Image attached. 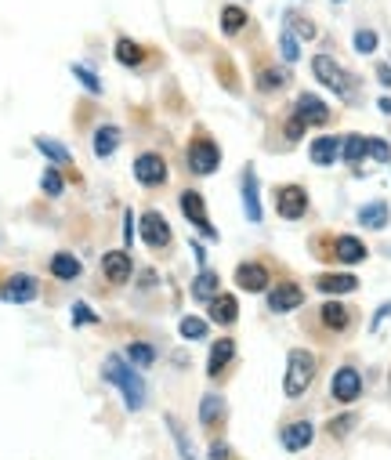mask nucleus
Instances as JSON below:
<instances>
[{
	"instance_id": "nucleus-43",
	"label": "nucleus",
	"mask_w": 391,
	"mask_h": 460,
	"mask_svg": "<svg viewBox=\"0 0 391 460\" xmlns=\"http://www.w3.org/2000/svg\"><path fill=\"white\" fill-rule=\"evenodd\" d=\"M305 128H308V124H305V120L298 117V112H294L290 124H287V138H301V135H305Z\"/></svg>"
},
{
	"instance_id": "nucleus-25",
	"label": "nucleus",
	"mask_w": 391,
	"mask_h": 460,
	"mask_svg": "<svg viewBox=\"0 0 391 460\" xmlns=\"http://www.w3.org/2000/svg\"><path fill=\"white\" fill-rule=\"evenodd\" d=\"M243 203H246V217L250 221H261V199H257V181H253V174L246 171V178H243Z\"/></svg>"
},
{
	"instance_id": "nucleus-4",
	"label": "nucleus",
	"mask_w": 391,
	"mask_h": 460,
	"mask_svg": "<svg viewBox=\"0 0 391 460\" xmlns=\"http://www.w3.org/2000/svg\"><path fill=\"white\" fill-rule=\"evenodd\" d=\"M218 164H221V153H218V146L210 138H200V142L189 146V171L192 174H200V178L203 174H214Z\"/></svg>"
},
{
	"instance_id": "nucleus-33",
	"label": "nucleus",
	"mask_w": 391,
	"mask_h": 460,
	"mask_svg": "<svg viewBox=\"0 0 391 460\" xmlns=\"http://www.w3.org/2000/svg\"><path fill=\"white\" fill-rule=\"evenodd\" d=\"M37 149H40L48 160H55V164H69V149H66L62 142H55V138H37Z\"/></svg>"
},
{
	"instance_id": "nucleus-28",
	"label": "nucleus",
	"mask_w": 391,
	"mask_h": 460,
	"mask_svg": "<svg viewBox=\"0 0 391 460\" xmlns=\"http://www.w3.org/2000/svg\"><path fill=\"white\" fill-rule=\"evenodd\" d=\"M319 315H323V323H326L330 330H344V326H348V308H344L341 301H326Z\"/></svg>"
},
{
	"instance_id": "nucleus-11",
	"label": "nucleus",
	"mask_w": 391,
	"mask_h": 460,
	"mask_svg": "<svg viewBox=\"0 0 391 460\" xmlns=\"http://www.w3.org/2000/svg\"><path fill=\"white\" fill-rule=\"evenodd\" d=\"M235 287L246 290V294H261V290L269 287V272H265V265H257V261L239 265V269H235Z\"/></svg>"
},
{
	"instance_id": "nucleus-7",
	"label": "nucleus",
	"mask_w": 391,
	"mask_h": 460,
	"mask_svg": "<svg viewBox=\"0 0 391 460\" xmlns=\"http://www.w3.org/2000/svg\"><path fill=\"white\" fill-rule=\"evenodd\" d=\"M276 203H280V217L298 221V217H305V210H308V192H305L301 185H283V189L276 192Z\"/></svg>"
},
{
	"instance_id": "nucleus-19",
	"label": "nucleus",
	"mask_w": 391,
	"mask_h": 460,
	"mask_svg": "<svg viewBox=\"0 0 391 460\" xmlns=\"http://www.w3.org/2000/svg\"><path fill=\"white\" fill-rule=\"evenodd\" d=\"M308 156H312V164L330 167V164L341 156V142H337V138H315L312 149H308Z\"/></svg>"
},
{
	"instance_id": "nucleus-35",
	"label": "nucleus",
	"mask_w": 391,
	"mask_h": 460,
	"mask_svg": "<svg viewBox=\"0 0 391 460\" xmlns=\"http://www.w3.org/2000/svg\"><path fill=\"white\" fill-rule=\"evenodd\" d=\"M287 22H290V33H298L301 40H315V22H312V19H305V15H287Z\"/></svg>"
},
{
	"instance_id": "nucleus-39",
	"label": "nucleus",
	"mask_w": 391,
	"mask_h": 460,
	"mask_svg": "<svg viewBox=\"0 0 391 460\" xmlns=\"http://www.w3.org/2000/svg\"><path fill=\"white\" fill-rule=\"evenodd\" d=\"M280 48H283V58H287V62H298V37H294L290 30H283Z\"/></svg>"
},
{
	"instance_id": "nucleus-20",
	"label": "nucleus",
	"mask_w": 391,
	"mask_h": 460,
	"mask_svg": "<svg viewBox=\"0 0 391 460\" xmlns=\"http://www.w3.org/2000/svg\"><path fill=\"white\" fill-rule=\"evenodd\" d=\"M337 258H341V265H359V261L366 258L362 240H359V236H341V240H337Z\"/></svg>"
},
{
	"instance_id": "nucleus-41",
	"label": "nucleus",
	"mask_w": 391,
	"mask_h": 460,
	"mask_svg": "<svg viewBox=\"0 0 391 460\" xmlns=\"http://www.w3.org/2000/svg\"><path fill=\"white\" fill-rule=\"evenodd\" d=\"M73 319H76V326H91V323H98V319H94V312H91L87 305H80V301L73 305Z\"/></svg>"
},
{
	"instance_id": "nucleus-14",
	"label": "nucleus",
	"mask_w": 391,
	"mask_h": 460,
	"mask_svg": "<svg viewBox=\"0 0 391 460\" xmlns=\"http://www.w3.org/2000/svg\"><path fill=\"white\" fill-rule=\"evenodd\" d=\"M315 290H323V294H351V290H359V279L351 272H323V276H315Z\"/></svg>"
},
{
	"instance_id": "nucleus-12",
	"label": "nucleus",
	"mask_w": 391,
	"mask_h": 460,
	"mask_svg": "<svg viewBox=\"0 0 391 460\" xmlns=\"http://www.w3.org/2000/svg\"><path fill=\"white\" fill-rule=\"evenodd\" d=\"M0 297L12 301V305H26L37 297V279L33 276H12L4 287H0Z\"/></svg>"
},
{
	"instance_id": "nucleus-5",
	"label": "nucleus",
	"mask_w": 391,
	"mask_h": 460,
	"mask_svg": "<svg viewBox=\"0 0 391 460\" xmlns=\"http://www.w3.org/2000/svg\"><path fill=\"white\" fill-rule=\"evenodd\" d=\"M142 240H146L153 251L171 247V225H167V217H164L160 210H146V214H142Z\"/></svg>"
},
{
	"instance_id": "nucleus-26",
	"label": "nucleus",
	"mask_w": 391,
	"mask_h": 460,
	"mask_svg": "<svg viewBox=\"0 0 391 460\" xmlns=\"http://www.w3.org/2000/svg\"><path fill=\"white\" fill-rule=\"evenodd\" d=\"M167 431L174 435V446H178L182 460H196V453H192V442H189V431L182 428V420H178V417H167Z\"/></svg>"
},
{
	"instance_id": "nucleus-22",
	"label": "nucleus",
	"mask_w": 391,
	"mask_h": 460,
	"mask_svg": "<svg viewBox=\"0 0 391 460\" xmlns=\"http://www.w3.org/2000/svg\"><path fill=\"white\" fill-rule=\"evenodd\" d=\"M221 417H225V399H221V395H203V402H200V420H203V428H214Z\"/></svg>"
},
{
	"instance_id": "nucleus-31",
	"label": "nucleus",
	"mask_w": 391,
	"mask_h": 460,
	"mask_svg": "<svg viewBox=\"0 0 391 460\" xmlns=\"http://www.w3.org/2000/svg\"><path fill=\"white\" fill-rule=\"evenodd\" d=\"M246 26V12L243 8H235V4H228L225 12H221V30L232 37V33H239Z\"/></svg>"
},
{
	"instance_id": "nucleus-10",
	"label": "nucleus",
	"mask_w": 391,
	"mask_h": 460,
	"mask_svg": "<svg viewBox=\"0 0 391 460\" xmlns=\"http://www.w3.org/2000/svg\"><path fill=\"white\" fill-rule=\"evenodd\" d=\"M305 305V290L298 287V283H280V287H272V294H269V308L272 312H294V308H301Z\"/></svg>"
},
{
	"instance_id": "nucleus-30",
	"label": "nucleus",
	"mask_w": 391,
	"mask_h": 460,
	"mask_svg": "<svg viewBox=\"0 0 391 460\" xmlns=\"http://www.w3.org/2000/svg\"><path fill=\"white\" fill-rule=\"evenodd\" d=\"M116 62H123V66H138V62H142V48L130 40V37H120V40H116Z\"/></svg>"
},
{
	"instance_id": "nucleus-42",
	"label": "nucleus",
	"mask_w": 391,
	"mask_h": 460,
	"mask_svg": "<svg viewBox=\"0 0 391 460\" xmlns=\"http://www.w3.org/2000/svg\"><path fill=\"white\" fill-rule=\"evenodd\" d=\"M351 424H355V417L348 413V417H341V420H333V424H330V435H333V438H341V435H348V428H351Z\"/></svg>"
},
{
	"instance_id": "nucleus-8",
	"label": "nucleus",
	"mask_w": 391,
	"mask_h": 460,
	"mask_svg": "<svg viewBox=\"0 0 391 460\" xmlns=\"http://www.w3.org/2000/svg\"><path fill=\"white\" fill-rule=\"evenodd\" d=\"M330 392H333V399L337 402H355L359 395H362V377H359V370L355 367H341L337 374H333V385H330Z\"/></svg>"
},
{
	"instance_id": "nucleus-23",
	"label": "nucleus",
	"mask_w": 391,
	"mask_h": 460,
	"mask_svg": "<svg viewBox=\"0 0 391 460\" xmlns=\"http://www.w3.org/2000/svg\"><path fill=\"white\" fill-rule=\"evenodd\" d=\"M80 269H84V265H80L73 254H66V251L51 258V276H58V279H76V276H80Z\"/></svg>"
},
{
	"instance_id": "nucleus-15",
	"label": "nucleus",
	"mask_w": 391,
	"mask_h": 460,
	"mask_svg": "<svg viewBox=\"0 0 391 460\" xmlns=\"http://www.w3.org/2000/svg\"><path fill=\"white\" fill-rule=\"evenodd\" d=\"M312 438H315V428H312V420H294L290 428H283V446H287L290 453H301V449H308V446H312Z\"/></svg>"
},
{
	"instance_id": "nucleus-36",
	"label": "nucleus",
	"mask_w": 391,
	"mask_h": 460,
	"mask_svg": "<svg viewBox=\"0 0 391 460\" xmlns=\"http://www.w3.org/2000/svg\"><path fill=\"white\" fill-rule=\"evenodd\" d=\"M366 156H373V160L387 164V160H391V146H387L384 138H366Z\"/></svg>"
},
{
	"instance_id": "nucleus-29",
	"label": "nucleus",
	"mask_w": 391,
	"mask_h": 460,
	"mask_svg": "<svg viewBox=\"0 0 391 460\" xmlns=\"http://www.w3.org/2000/svg\"><path fill=\"white\" fill-rule=\"evenodd\" d=\"M359 221H362L366 228H384V225H387V207H384V203H366V207L359 210Z\"/></svg>"
},
{
	"instance_id": "nucleus-16",
	"label": "nucleus",
	"mask_w": 391,
	"mask_h": 460,
	"mask_svg": "<svg viewBox=\"0 0 391 460\" xmlns=\"http://www.w3.org/2000/svg\"><path fill=\"white\" fill-rule=\"evenodd\" d=\"M182 210H185V217H189L192 225H200V228H203L207 236H214V225L207 221V210H203V196H200V192H192V189H189V192H182Z\"/></svg>"
},
{
	"instance_id": "nucleus-38",
	"label": "nucleus",
	"mask_w": 391,
	"mask_h": 460,
	"mask_svg": "<svg viewBox=\"0 0 391 460\" xmlns=\"http://www.w3.org/2000/svg\"><path fill=\"white\" fill-rule=\"evenodd\" d=\"M73 76L91 91V94H102V84H98V76L91 73V69H84V66H73Z\"/></svg>"
},
{
	"instance_id": "nucleus-27",
	"label": "nucleus",
	"mask_w": 391,
	"mask_h": 460,
	"mask_svg": "<svg viewBox=\"0 0 391 460\" xmlns=\"http://www.w3.org/2000/svg\"><path fill=\"white\" fill-rule=\"evenodd\" d=\"M127 359L135 367H153L156 363V349L146 344V341H135V344H127Z\"/></svg>"
},
{
	"instance_id": "nucleus-9",
	"label": "nucleus",
	"mask_w": 391,
	"mask_h": 460,
	"mask_svg": "<svg viewBox=\"0 0 391 460\" xmlns=\"http://www.w3.org/2000/svg\"><path fill=\"white\" fill-rule=\"evenodd\" d=\"M130 272H135V265H130V254L127 251H109L102 254V276L112 283V287H123L130 279Z\"/></svg>"
},
{
	"instance_id": "nucleus-24",
	"label": "nucleus",
	"mask_w": 391,
	"mask_h": 460,
	"mask_svg": "<svg viewBox=\"0 0 391 460\" xmlns=\"http://www.w3.org/2000/svg\"><path fill=\"white\" fill-rule=\"evenodd\" d=\"M192 297L210 305V301L218 297V276H214V272H200V276L192 279Z\"/></svg>"
},
{
	"instance_id": "nucleus-17",
	"label": "nucleus",
	"mask_w": 391,
	"mask_h": 460,
	"mask_svg": "<svg viewBox=\"0 0 391 460\" xmlns=\"http://www.w3.org/2000/svg\"><path fill=\"white\" fill-rule=\"evenodd\" d=\"M232 356H235V341H228V337L214 341L210 359H207V374H210V377H218V374H221V370L232 363Z\"/></svg>"
},
{
	"instance_id": "nucleus-40",
	"label": "nucleus",
	"mask_w": 391,
	"mask_h": 460,
	"mask_svg": "<svg viewBox=\"0 0 391 460\" xmlns=\"http://www.w3.org/2000/svg\"><path fill=\"white\" fill-rule=\"evenodd\" d=\"M40 185H44V192H48V196H58V192H62V174H58L55 167H48Z\"/></svg>"
},
{
	"instance_id": "nucleus-32",
	"label": "nucleus",
	"mask_w": 391,
	"mask_h": 460,
	"mask_svg": "<svg viewBox=\"0 0 391 460\" xmlns=\"http://www.w3.org/2000/svg\"><path fill=\"white\" fill-rule=\"evenodd\" d=\"M178 333H182L185 341H200V337H207V319H200V315H185V319L178 323Z\"/></svg>"
},
{
	"instance_id": "nucleus-13",
	"label": "nucleus",
	"mask_w": 391,
	"mask_h": 460,
	"mask_svg": "<svg viewBox=\"0 0 391 460\" xmlns=\"http://www.w3.org/2000/svg\"><path fill=\"white\" fill-rule=\"evenodd\" d=\"M298 117H301L305 124L323 128V124H330V105H326L323 98H315V94H301V98H298Z\"/></svg>"
},
{
	"instance_id": "nucleus-34",
	"label": "nucleus",
	"mask_w": 391,
	"mask_h": 460,
	"mask_svg": "<svg viewBox=\"0 0 391 460\" xmlns=\"http://www.w3.org/2000/svg\"><path fill=\"white\" fill-rule=\"evenodd\" d=\"M341 156H344V160H362V156H366V138H362V135H348V138L341 142Z\"/></svg>"
},
{
	"instance_id": "nucleus-6",
	"label": "nucleus",
	"mask_w": 391,
	"mask_h": 460,
	"mask_svg": "<svg viewBox=\"0 0 391 460\" xmlns=\"http://www.w3.org/2000/svg\"><path fill=\"white\" fill-rule=\"evenodd\" d=\"M135 178H138L146 189L164 185V181H167V164H164V156H156V153H142V156L135 160Z\"/></svg>"
},
{
	"instance_id": "nucleus-2",
	"label": "nucleus",
	"mask_w": 391,
	"mask_h": 460,
	"mask_svg": "<svg viewBox=\"0 0 391 460\" xmlns=\"http://www.w3.org/2000/svg\"><path fill=\"white\" fill-rule=\"evenodd\" d=\"M315 381V356L308 349H294L287 356V377H283V392L287 399H301Z\"/></svg>"
},
{
	"instance_id": "nucleus-18",
	"label": "nucleus",
	"mask_w": 391,
	"mask_h": 460,
	"mask_svg": "<svg viewBox=\"0 0 391 460\" xmlns=\"http://www.w3.org/2000/svg\"><path fill=\"white\" fill-rule=\"evenodd\" d=\"M235 319H239V305H235V297H232V294H218V297L210 301V323L228 326V323H235Z\"/></svg>"
},
{
	"instance_id": "nucleus-3",
	"label": "nucleus",
	"mask_w": 391,
	"mask_h": 460,
	"mask_svg": "<svg viewBox=\"0 0 391 460\" xmlns=\"http://www.w3.org/2000/svg\"><path fill=\"white\" fill-rule=\"evenodd\" d=\"M312 76H315L326 91H333V94H341V98H351V94H355V76H351L348 69H341V62L330 58V55H315V58H312Z\"/></svg>"
},
{
	"instance_id": "nucleus-21",
	"label": "nucleus",
	"mask_w": 391,
	"mask_h": 460,
	"mask_svg": "<svg viewBox=\"0 0 391 460\" xmlns=\"http://www.w3.org/2000/svg\"><path fill=\"white\" fill-rule=\"evenodd\" d=\"M116 146H120V128H109V124H105V128L94 131V156L105 160V156L116 153Z\"/></svg>"
},
{
	"instance_id": "nucleus-37",
	"label": "nucleus",
	"mask_w": 391,
	"mask_h": 460,
	"mask_svg": "<svg viewBox=\"0 0 391 460\" xmlns=\"http://www.w3.org/2000/svg\"><path fill=\"white\" fill-rule=\"evenodd\" d=\"M355 51L359 55H373L377 51V33L373 30H359L355 33Z\"/></svg>"
},
{
	"instance_id": "nucleus-1",
	"label": "nucleus",
	"mask_w": 391,
	"mask_h": 460,
	"mask_svg": "<svg viewBox=\"0 0 391 460\" xmlns=\"http://www.w3.org/2000/svg\"><path fill=\"white\" fill-rule=\"evenodd\" d=\"M105 377L123 392V402H127L130 413H138V410L146 406V381H142L135 370H130L123 359L109 356V359H105Z\"/></svg>"
},
{
	"instance_id": "nucleus-44",
	"label": "nucleus",
	"mask_w": 391,
	"mask_h": 460,
	"mask_svg": "<svg viewBox=\"0 0 391 460\" xmlns=\"http://www.w3.org/2000/svg\"><path fill=\"white\" fill-rule=\"evenodd\" d=\"M214 460H228V449L221 442H214Z\"/></svg>"
}]
</instances>
